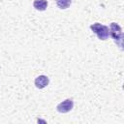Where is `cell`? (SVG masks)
Listing matches in <instances>:
<instances>
[{
	"mask_svg": "<svg viewBox=\"0 0 124 124\" xmlns=\"http://www.w3.org/2000/svg\"><path fill=\"white\" fill-rule=\"evenodd\" d=\"M90 29L92 30V32H94L97 37L100 39V40H107L109 36V29L107 25H104V24H101L99 22H95L93 24L90 25Z\"/></svg>",
	"mask_w": 124,
	"mask_h": 124,
	"instance_id": "obj_1",
	"label": "cell"
},
{
	"mask_svg": "<svg viewBox=\"0 0 124 124\" xmlns=\"http://www.w3.org/2000/svg\"><path fill=\"white\" fill-rule=\"evenodd\" d=\"M74 108V101L72 99H66L56 106V109L60 113H67Z\"/></svg>",
	"mask_w": 124,
	"mask_h": 124,
	"instance_id": "obj_3",
	"label": "cell"
},
{
	"mask_svg": "<svg viewBox=\"0 0 124 124\" xmlns=\"http://www.w3.org/2000/svg\"><path fill=\"white\" fill-rule=\"evenodd\" d=\"M48 83H49V79L46 76L42 75V76H39L35 78V86L39 89L45 88L46 86L48 85Z\"/></svg>",
	"mask_w": 124,
	"mask_h": 124,
	"instance_id": "obj_4",
	"label": "cell"
},
{
	"mask_svg": "<svg viewBox=\"0 0 124 124\" xmlns=\"http://www.w3.org/2000/svg\"><path fill=\"white\" fill-rule=\"evenodd\" d=\"M71 4H72V0H56V5L61 10H65L69 8Z\"/></svg>",
	"mask_w": 124,
	"mask_h": 124,
	"instance_id": "obj_6",
	"label": "cell"
},
{
	"mask_svg": "<svg viewBox=\"0 0 124 124\" xmlns=\"http://www.w3.org/2000/svg\"><path fill=\"white\" fill-rule=\"evenodd\" d=\"M109 34L111 35L112 39L114 40V42L120 46V48L122 49V41H123V32H122V28L120 27L119 24L115 23V22H111L110 26H109Z\"/></svg>",
	"mask_w": 124,
	"mask_h": 124,
	"instance_id": "obj_2",
	"label": "cell"
},
{
	"mask_svg": "<svg viewBox=\"0 0 124 124\" xmlns=\"http://www.w3.org/2000/svg\"><path fill=\"white\" fill-rule=\"evenodd\" d=\"M33 7L38 11H45L47 7L46 0H35L33 2Z\"/></svg>",
	"mask_w": 124,
	"mask_h": 124,
	"instance_id": "obj_5",
	"label": "cell"
}]
</instances>
